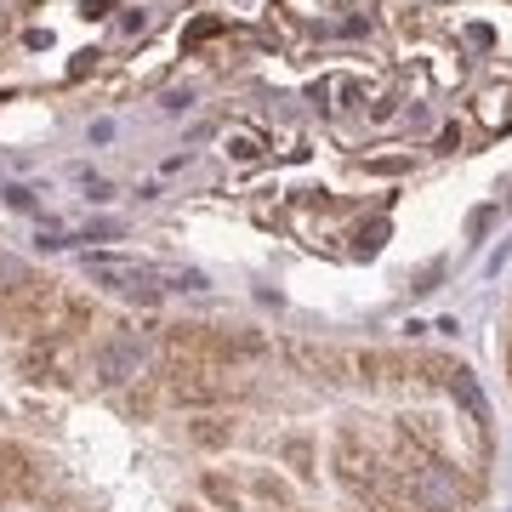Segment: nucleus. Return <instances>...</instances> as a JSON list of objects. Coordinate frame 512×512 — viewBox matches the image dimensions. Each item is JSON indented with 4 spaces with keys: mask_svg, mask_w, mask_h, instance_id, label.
I'll return each mask as SVG.
<instances>
[{
    "mask_svg": "<svg viewBox=\"0 0 512 512\" xmlns=\"http://www.w3.org/2000/svg\"><path fill=\"white\" fill-rule=\"evenodd\" d=\"M456 148H461V126H444L439 131V154H456Z\"/></svg>",
    "mask_w": 512,
    "mask_h": 512,
    "instance_id": "obj_10",
    "label": "nucleus"
},
{
    "mask_svg": "<svg viewBox=\"0 0 512 512\" xmlns=\"http://www.w3.org/2000/svg\"><path fill=\"white\" fill-rule=\"evenodd\" d=\"M382 239H387V222H370V228H359L353 251H359V256H376V251H382Z\"/></svg>",
    "mask_w": 512,
    "mask_h": 512,
    "instance_id": "obj_7",
    "label": "nucleus"
},
{
    "mask_svg": "<svg viewBox=\"0 0 512 512\" xmlns=\"http://www.w3.org/2000/svg\"><path fill=\"white\" fill-rule=\"evenodd\" d=\"M370 177H399V171H410V154H376V160H365Z\"/></svg>",
    "mask_w": 512,
    "mask_h": 512,
    "instance_id": "obj_6",
    "label": "nucleus"
},
{
    "mask_svg": "<svg viewBox=\"0 0 512 512\" xmlns=\"http://www.w3.org/2000/svg\"><path fill=\"white\" fill-rule=\"evenodd\" d=\"M217 29H222L217 18H200V23H194V29H188V46H194V40H205V35H217Z\"/></svg>",
    "mask_w": 512,
    "mask_h": 512,
    "instance_id": "obj_11",
    "label": "nucleus"
},
{
    "mask_svg": "<svg viewBox=\"0 0 512 512\" xmlns=\"http://www.w3.org/2000/svg\"><path fill=\"white\" fill-rule=\"evenodd\" d=\"M495 222V205H478L473 217H467V228H473V234H484V228H490Z\"/></svg>",
    "mask_w": 512,
    "mask_h": 512,
    "instance_id": "obj_9",
    "label": "nucleus"
},
{
    "mask_svg": "<svg viewBox=\"0 0 512 512\" xmlns=\"http://www.w3.org/2000/svg\"><path fill=\"white\" fill-rule=\"evenodd\" d=\"M228 154H234L239 165H251L256 154H262V148H256V137H251V131H234V137H228Z\"/></svg>",
    "mask_w": 512,
    "mask_h": 512,
    "instance_id": "obj_8",
    "label": "nucleus"
},
{
    "mask_svg": "<svg viewBox=\"0 0 512 512\" xmlns=\"http://www.w3.org/2000/svg\"><path fill=\"white\" fill-rule=\"evenodd\" d=\"M410 495L421 501V512H461V490H456V473L444 461H421L410 473Z\"/></svg>",
    "mask_w": 512,
    "mask_h": 512,
    "instance_id": "obj_3",
    "label": "nucleus"
},
{
    "mask_svg": "<svg viewBox=\"0 0 512 512\" xmlns=\"http://www.w3.org/2000/svg\"><path fill=\"white\" fill-rule=\"evenodd\" d=\"M484 120H490V126H512V92L507 86H490V92H484Z\"/></svg>",
    "mask_w": 512,
    "mask_h": 512,
    "instance_id": "obj_5",
    "label": "nucleus"
},
{
    "mask_svg": "<svg viewBox=\"0 0 512 512\" xmlns=\"http://www.w3.org/2000/svg\"><path fill=\"white\" fill-rule=\"evenodd\" d=\"M114 12V0H86V18H109Z\"/></svg>",
    "mask_w": 512,
    "mask_h": 512,
    "instance_id": "obj_12",
    "label": "nucleus"
},
{
    "mask_svg": "<svg viewBox=\"0 0 512 512\" xmlns=\"http://www.w3.org/2000/svg\"><path fill=\"white\" fill-rule=\"evenodd\" d=\"M86 274L103 279V285H114V291H126V296H143V302H154L160 296V268L154 262H131V256H109V251H86Z\"/></svg>",
    "mask_w": 512,
    "mask_h": 512,
    "instance_id": "obj_2",
    "label": "nucleus"
},
{
    "mask_svg": "<svg viewBox=\"0 0 512 512\" xmlns=\"http://www.w3.org/2000/svg\"><path fill=\"white\" fill-rule=\"evenodd\" d=\"M148 359H154V342H148L143 330H120V336H109V342L92 353L97 382L103 387H120V382H131V376H143Z\"/></svg>",
    "mask_w": 512,
    "mask_h": 512,
    "instance_id": "obj_1",
    "label": "nucleus"
},
{
    "mask_svg": "<svg viewBox=\"0 0 512 512\" xmlns=\"http://www.w3.org/2000/svg\"><path fill=\"white\" fill-rule=\"evenodd\" d=\"M450 393L461 399V410H467V416H473L478 427L490 421V404H484V393H478V382L467 376V370H450Z\"/></svg>",
    "mask_w": 512,
    "mask_h": 512,
    "instance_id": "obj_4",
    "label": "nucleus"
}]
</instances>
